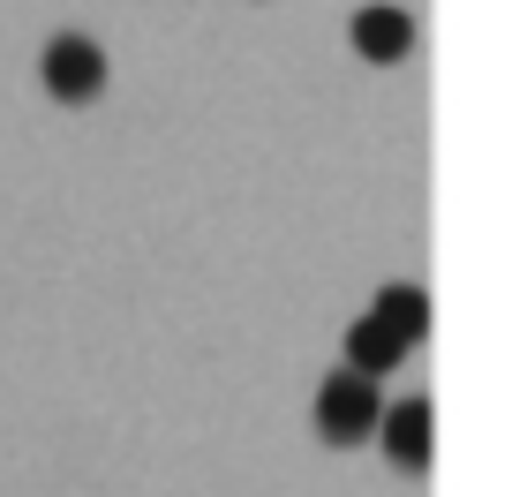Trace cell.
Masks as SVG:
<instances>
[{"label": "cell", "instance_id": "4", "mask_svg": "<svg viewBox=\"0 0 512 497\" xmlns=\"http://www.w3.org/2000/svg\"><path fill=\"white\" fill-rule=\"evenodd\" d=\"M347 38H354V53H362V61L392 68V61H407V53H415V16H407V8H392V0H369V8H354Z\"/></svg>", "mask_w": 512, "mask_h": 497}, {"label": "cell", "instance_id": "1", "mask_svg": "<svg viewBox=\"0 0 512 497\" xmlns=\"http://www.w3.org/2000/svg\"><path fill=\"white\" fill-rule=\"evenodd\" d=\"M377 422H384V392H377V377H362V369H324V385H317V437L324 445H362V437H377Z\"/></svg>", "mask_w": 512, "mask_h": 497}, {"label": "cell", "instance_id": "3", "mask_svg": "<svg viewBox=\"0 0 512 497\" xmlns=\"http://www.w3.org/2000/svg\"><path fill=\"white\" fill-rule=\"evenodd\" d=\"M377 437H384V460L400 467V475H430V445H437V415H430V400H384V422H377Z\"/></svg>", "mask_w": 512, "mask_h": 497}, {"label": "cell", "instance_id": "6", "mask_svg": "<svg viewBox=\"0 0 512 497\" xmlns=\"http://www.w3.org/2000/svg\"><path fill=\"white\" fill-rule=\"evenodd\" d=\"M369 309H377V317L392 324V332H400L407 347H422V332H430V294H422L415 279H384Z\"/></svg>", "mask_w": 512, "mask_h": 497}, {"label": "cell", "instance_id": "2", "mask_svg": "<svg viewBox=\"0 0 512 497\" xmlns=\"http://www.w3.org/2000/svg\"><path fill=\"white\" fill-rule=\"evenodd\" d=\"M38 83H46L61 106H91V98L106 91V53H98V38H83V31L46 38V53H38Z\"/></svg>", "mask_w": 512, "mask_h": 497}, {"label": "cell", "instance_id": "5", "mask_svg": "<svg viewBox=\"0 0 512 497\" xmlns=\"http://www.w3.org/2000/svg\"><path fill=\"white\" fill-rule=\"evenodd\" d=\"M400 362H407V339L392 332L377 309H362V317L347 324V369H362V377H384V369H400Z\"/></svg>", "mask_w": 512, "mask_h": 497}]
</instances>
